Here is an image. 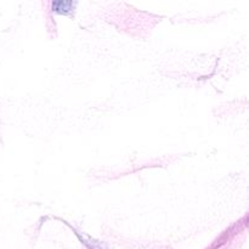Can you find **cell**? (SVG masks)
<instances>
[{
	"instance_id": "1",
	"label": "cell",
	"mask_w": 249,
	"mask_h": 249,
	"mask_svg": "<svg viewBox=\"0 0 249 249\" xmlns=\"http://www.w3.org/2000/svg\"><path fill=\"white\" fill-rule=\"evenodd\" d=\"M73 4L72 1H55L53 2V11L57 12V14L62 15H68L73 10Z\"/></svg>"
}]
</instances>
